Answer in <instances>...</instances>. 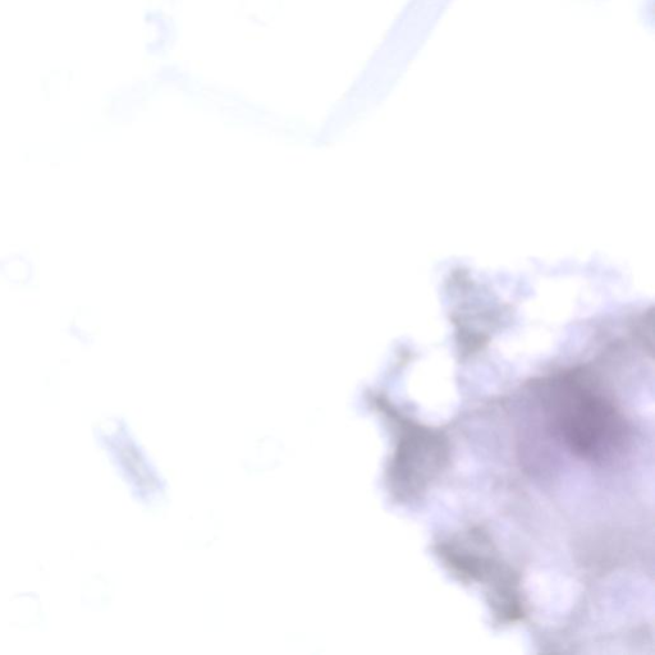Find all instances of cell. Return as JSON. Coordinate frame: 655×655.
Returning a JSON list of instances; mask_svg holds the SVG:
<instances>
[{
	"label": "cell",
	"instance_id": "obj_1",
	"mask_svg": "<svg viewBox=\"0 0 655 655\" xmlns=\"http://www.w3.org/2000/svg\"><path fill=\"white\" fill-rule=\"evenodd\" d=\"M553 416L563 441L586 460L602 461L624 444V420L611 403L590 391L567 388Z\"/></svg>",
	"mask_w": 655,
	"mask_h": 655
}]
</instances>
